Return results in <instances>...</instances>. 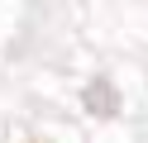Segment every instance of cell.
<instances>
[{"mask_svg": "<svg viewBox=\"0 0 148 143\" xmlns=\"http://www.w3.org/2000/svg\"><path fill=\"white\" fill-rule=\"evenodd\" d=\"M86 105H91V110H96V105H100V114H115V95H110V91H105V81H100V86H96V91H91V95H86Z\"/></svg>", "mask_w": 148, "mask_h": 143, "instance_id": "1", "label": "cell"}]
</instances>
